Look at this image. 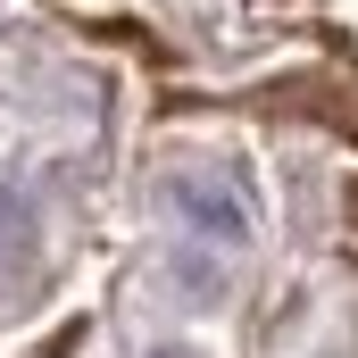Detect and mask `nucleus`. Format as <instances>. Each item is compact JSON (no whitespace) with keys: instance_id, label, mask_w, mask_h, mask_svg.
I'll list each match as a JSON object with an SVG mask.
<instances>
[{"instance_id":"nucleus-1","label":"nucleus","mask_w":358,"mask_h":358,"mask_svg":"<svg viewBox=\"0 0 358 358\" xmlns=\"http://www.w3.org/2000/svg\"><path fill=\"white\" fill-rule=\"evenodd\" d=\"M183 208H192L200 225H217L225 242H242V208H234V200H217V192H200V183H183Z\"/></svg>"}]
</instances>
